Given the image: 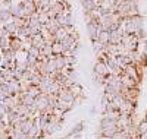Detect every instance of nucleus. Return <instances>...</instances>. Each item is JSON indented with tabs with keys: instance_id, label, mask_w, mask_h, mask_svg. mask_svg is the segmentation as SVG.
Instances as JSON below:
<instances>
[{
	"instance_id": "obj_1",
	"label": "nucleus",
	"mask_w": 147,
	"mask_h": 139,
	"mask_svg": "<svg viewBox=\"0 0 147 139\" xmlns=\"http://www.w3.org/2000/svg\"><path fill=\"white\" fill-rule=\"evenodd\" d=\"M124 32L125 34H132L136 35L138 31L143 29V19L140 15L137 16H131V18H125L124 19Z\"/></svg>"
},
{
	"instance_id": "obj_2",
	"label": "nucleus",
	"mask_w": 147,
	"mask_h": 139,
	"mask_svg": "<svg viewBox=\"0 0 147 139\" xmlns=\"http://www.w3.org/2000/svg\"><path fill=\"white\" fill-rule=\"evenodd\" d=\"M34 106L37 107V110H38V111L44 113V111H46V108H47L49 106H52V103H50V97H49V94H40L38 97L35 98Z\"/></svg>"
},
{
	"instance_id": "obj_3",
	"label": "nucleus",
	"mask_w": 147,
	"mask_h": 139,
	"mask_svg": "<svg viewBox=\"0 0 147 139\" xmlns=\"http://www.w3.org/2000/svg\"><path fill=\"white\" fill-rule=\"evenodd\" d=\"M124 29L122 28H119V29H116V31H112L110 32V35H109V44H113V45H118V44H121V40H122V37H124Z\"/></svg>"
},
{
	"instance_id": "obj_4",
	"label": "nucleus",
	"mask_w": 147,
	"mask_h": 139,
	"mask_svg": "<svg viewBox=\"0 0 147 139\" xmlns=\"http://www.w3.org/2000/svg\"><path fill=\"white\" fill-rule=\"evenodd\" d=\"M94 73L96 75H99V76H103L106 78L107 75H110L107 66H106V61H96V65H94Z\"/></svg>"
},
{
	"instance_id": "obj_5",
	"label": "nucleus",
	"mask_w": 147,
	"mask_h": 139,
	"mask_svg": "<svg viewBox=\"0 0 147 139\" xmlns=\"http://www.w3.org/2000/svg\"><path fill=\"white\" fill-rule=\"evenodd\" d=\"M57 97H59L60 101H65V103H71V104H74V101H75V95L71 92V90H63V88H60V91H59Z\"/></svg>"
},
{
	"instance_id": "obj_6",
	"label": "nucleus",
	"mask_w": 147,
	"mask_h": 139,
	"mask_svg": "<svg viewBox=\"0 0 147 139\" xmlns=\"http://www.w3.org/2000/svg\"><path fill=\"white\" fill-rule=\"evenodd\" d=\"M134 108H136V103H132V101H127V100H125V103L122 104L121 108H119V113H121L122 116H132Z\"/></svg>"
},
{
	"instance_id": "obj_7",
	"label": "nucleus",
	"mask_w": 147,
	"mask_h": 139,
	"mask_svg": "<svg viewBox=\"0 0 147 139\" xmlns=\"http://www.w3.org/2000/svg\"><path fill=\"white\" fill-rule=\"evenodd\" d=\"M80 2H81V6L84 9V13H91L94 9L99 7V5L94 0H80Z\"/></svg>"
},
{
	"instance_id": "obj_8",
	"label": "nucleus",
	"mask_w": 147,
	"mask_h": 139,
	"mask_svg": "<svg viewBox=\"0 0 147 139\" xmlns=\"http://www.w3.org/2000/svg\"><path fill=\"white\" fill-rule=\"evenodd\" d=\"M53 60H55V66H56V70L59 72H62L68 65H66V60H65V56L63 54H60V56H52Z\"/></svg>"
},
{
	"instance_id": "obj_9",
	"label": "nucleus",
	"mask_w": 147,
	"mask_h": 139,
	"mask_svg": "<svg viewBox=\"0 0 147 139\" xmlns=\"http://www.w3.org/2000/svg\"><path fill=\"white\" fill-rule=\"evenodd\" d=\"M72 106L74 104H71V103H65V101H60V100H57V103H56V108L57 110H60L63 113V114H66V113L69 111V110H72Z\"/></svg>"
},
{
	"instance_id": "obj_10",
	"label": "nucleus",
	"mask_w": 147,
	"mask_h": 139,
	"mask_svg": "<svg viewBox=\"0 0 147 139\" xmlns=\"http://www.w3.org/2000/svg\"><path fill=\"white\" fill-rule=\"evenodd\" d=\"M113 128H118L115 120H110V119H107V117H103V119H102V122H100V129H113Z\"/></svg>"
},
{
	"instance_id": "obj_11",
	"label": "nucleus",
	"mask_w": 147,
	"mask_h": 139,
	"mask_svg": "<svg viewBox=\"0 0 147 139\" xmlns=\"http://www.w3.org/2000/svg\"><path fill=\"white\" fill-rule=\"evenodd\" d=\"M66 35H68L66 28H65V27H59V28L56 29V32L53 34V38H55V41H60L62 38H65Z\"/></svg>"
},
{
	"instance_id": "obj_12",
	"label": "nucleus",
	"mask_w": 147,
	"mask_h": 139,
	"mask_svg": "<svg viewBox=\"0 0 147 139\" xmlns=\"http://www.w3.org/2000/svg\"><path fill=\"white\" fill-rule=\"evenodd\" d=\"M41 81H43V75H41L40 72H32V76H31V79H30V85L38 86Z\"/></svg>"
},
{
	"instance_id": "obj_13",
	"label": "nucleus",
	"mask_w": 147,
	"mask_h": 139,
	"mask_svg": "<svg viewBox=\"0 0 147 139\" xmlns=\"http://www.w3.org/2000/svg\"><path fill=\"white\" fill-rule=\"evenodd\" d=\"M0 21H2V23L5 22H10L12 21V13H10V10L9 9H2L0 10Z\"/></svg>"
},
{
	"instance_id": "obj_14",
	"label": "nucleus",
	"mask_w": 147,
	"mask_h": 139,
	"mask_svg": "<svg viewBox=\"0 0 147 139\" xmlns=\"http://www.w3.org/2000/svg\"><path fill=\"white\" fill-rule=\"evenodd\" d=\"M109 35H110L109 31H100V32H99V38H97V41H99L100 44H103V45L109 44Z\"/></svg>"
},
{
	"instance_id": "obj_15",
	"label": "nucleus",
	"mask_w": 147,
	"mask_h": 139,
	"mask_svg": "<svg viewBox=\"0 0 147 139\" xmlns=\"http://www.w3.org/2000/svg\"><path fill=\"white\" fill-rule=\"evenodd\" d=\"M69 90H71V92L75 95V97H78V95H84V94H82L84 90H82V86H81L78 82H75L74 85H71V86H69Z\"/></svg>"
},
{
	"instance_id": "obj_16",
	"label": "nucleus",
	"mask_w": 147,
	"mask_h": 139,
	"mask_svg": "<svg viewBox=\"0 0 147 139\" xmlns=\"http://www.w3.org/2000/svg\"><path fill=\"white\" fill-rule=\"evenodd\" d=\"M52 53H53V56H60V54H63L62 44H60L59 41H55V43L52 44Z\"/></svg>"
},
{
	"instance_id": "obj_17",
	"label": "nucleus",
	"mask_w": 147,
	"mask_h": 139,
	"mask_svg": "<svg viewBox=\"0 0 147 139\" xmlns=\"http://www.w3.org/2000/svg\"><path fill=\"white\" fill-rule=\"evenodd\" d=\"M3 28H5V29L9 32V35H10V34H16V31H18V27L15 25V22H13V21L3 23Z\"/></svg>"
},
{
	"instance_id": "obj_18",
	"label": "nucleus",
	"mask_w": 147,
	"mask_h": 139,
	"mask_svg": "<svg viewBox=\"0 0 147 139\" xmlns=\"http://www.w3.org/2000/svg\"><path fill=\"white\" fill-rule=\"evenodd\" d=\"M34 101H35V98H32L31 95H28V94H24V92H22V98H21V104H24V106H27V107H30V106H32V104H34Z\"/></svg>"
},
{
	"instance_id": "obj_19",
	"label": "nucleus",
	"mask_w": 147,
	"mask_h": 139,
	"mask_svg": "<svg viewBox=\"0 0 147 139\" xmlns=\"http://www.w3.org/2000/svg\"><path fill=\"white\" fill-rule=\"evenodd\" d=\"M40 53H41V56L50 59V57L53 56V53H52V44H47V43H46V45L40 50Z\"/></svg>"
},
{
	"instance_id": "obj_20",
	"label": "nucleus",
	"mask_w": 147,
	"mask_h": 139,
	"mask_svg": "<svg viewBox=\"0 0 147 139\" xmlns=\"http://www.w3.org/2000/svg\"><path fill=\"white\" fill-rule=\"evenodd\" d=\"M27 94H28V95H31L32 98H37V97H38V95L41 94V91H40V88H38V86H35V85H30Z\"/></svg>"
},
{
	"instance_id": "obj_21",
	"label": "nucleus",
	"mask_w": 147,
	"mask_h": 139,
	"mask_svg": "<svg viewBox=\"0 0 147 139\" xmlns=\"http://www.w3.org/2000/svg\"><path fill=\"white\" fill-rule=\"evenodd\" d=\"M27 54L31 56V57H35V59H38L40 57V48L38 47H34V45H30V48L27 50Z\"/></svg>"
},
{
	"instance_id": "obj_22",
	"label": "nucleus",
	"mask_w": 147,
	"mask_h": 139,
	"mask_svg": "<svg viewBox=\"0 0 147 139\" xmlns=\"http://www.w3.org/2000/svg\"><path fill=\"white\" fill-rule=\"evenodd\" d=\"M38 21H40L41 25H46L49 21H50V18H49V15H47V12H38Z\"/></svg>"
},
{
	"instance_id": "obj_23",
	"label": "nucleus",
	"mask_w": 147,
	"mask_h": 139,
	"mask_svg": "<svg viewBox=\"0 0 147 139\" xmlns=\"http://www.w3.org/2000/svg\"><path fill=\"white\" fill-rule=\"evenodd\" d=\"M137 132H138V135L147 132V122H146V120H143L141 123H138V126H137Z\"/></svg>"
},
{
	"instance_id": "obj_24",
	"label": "nucleus",
	"mask_w": 147,
	"mask_h": 139,
	"mask_svg": "<svg viewBox=\"0 0 147 139\" xmlns=\"http://www.w3.org/2000/svg\"><path fill=\"white\" fill-rule=\"evenodd\" d=\"M63 56H65V60H66V65L74 66V63L77 60V56H72V54H63Z\"/></svg>"
},
{
	"instance_id": "obj_25",
	"label": "nucleus",
	"mask_w": 147,
	"mask_h": 139,
	"mask_svg": "<svg viewBox=\"0 0 147 139\" xmlns=\"http://www.w3.org/2000/svg\"><path fill=\"white\" fill-rule=\"evenodd\" d=\"M7 107L3 104V103H0V120H2V119H5L6 117V114H7Z\"/></svg>"
},
{
	"instance_id": "obj_26",
	"label": "nucleus",
	"mask_w": 147,
	"mask_h": 139,
	"mask_svg": "<svg viewBox=\"0 0 147 139\" xmlns=\"http://www.w3.org/2000/svg\"><path fill=\"white\" fill-rule=\"evenodd\" d=\"M82 128H84V123H78V124L74 126V129L71 130V133H81Z\"/></svg>"
},
{
	"instance_id": "obj_27",
	"label": "nucleus",
	"mask_w": 147,
	"mask_h": 139,
	"mask_svg": "<svg viewBox=\"0 0 147 139\" xmlns=\"http://www.w3.org/2000/svg\"><path fill=\"white\" fill-rule=\"evenodd\" d=\"M102 48H103V44H100L99 41H94V43H93V50H94V53L102 51Z\"/></svg>"
},
{
	"instance_id": "obj_28",
	"label": "nucleus",
	"mask_w": 147,
	"mask_h": 139,
	"mask_svg": "<svg viewBox=\"0 0 147 139\" xmlns=\"http://www.w3.org/2000/svg\"><path fill=\"white\" fill-rule=\"evenodd\" d=\"M7 95L5 94V92H2V91H0V103H3V101H5V98H6Z\"/></svg>"
},
{
	"instance_id": "obj_29",
	"label": "nucleus",
	"mask_w": 147,
	"mask_h": 139,
	"mask_svg": "<svg viewBox=\"0 0 147 139\" xmlns=\"http://www.w3.org/2000/svg\"><path fill=\"white\" fill-rule=\"evenodd\" d=\"M138 139H147V132H144V133H141V135L138 136Z\"/></svg>"
},
{
	"instance_id": "obj_30",
	"label": "nucleus",
	"mask_w": 147,
	"mask_h": 139,
	"mask_svg": "<svg viewBox=\"0 0 147 139\" xmlns=\"http://www.w3.org/2000/svg\"><path fill=\"white\" fill-rule=\"evenodd\" d=\"M7 2H10V3H12V2H13V0H7Z\"/></svg>"
},
{
	"instance_id": "obj_31",
	"label": "nucleus",
	"mask_w": 147,
	"mask_h": 139,
	"mask_svg": "<svg viewBox=\"0 0 147 139\" xmlns=\"http://www.w3.org/2000/svg\"><path fill=\"white\" fill-rule=\"evenodd\" d=\"M0 90H2V84H0Z\"/></svg>"
},
{
	"instance_id": "obj_32",
	"label": "nucleus",
	"mask_w": 147,
	"mask_h": 139,
	"mask_svg": "<svg viewBox=\"0 0 147 139\" xmlns=\"http://www.w3.org/2000/svg\"><path fill=\"white\" fill-rule=\"evenodd\" d=\"M0 25H2V21H0Z\"/></svg>"
}]
</instances>
